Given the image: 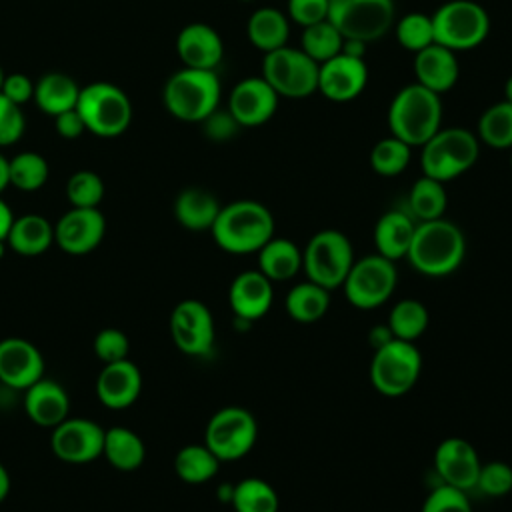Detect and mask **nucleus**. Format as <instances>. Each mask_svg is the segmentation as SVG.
<instances>
[{"label":"nucleus","instance_id":"obj_17","mask_svg":"<svg viewBox=\"0 0 512 512\" xmlns=\"http://www.w3.org/2000/svg\"><path fill=\"white\" fill-rule=\"evenodd\" d=\"M368 84V66L364 58L344 52L326 60L318 68V92L332 102L356 100Z\"/></svg>","mask_w":512,"mask_h":512},{"label":"nucleus","instance_id":"obj_35","mask_svg":"<svg viewBox=\"0 0 512 512\" xmlns=\"http://www.w3.org/2000/svg\"><path fill=\"white\" fill-rule=\"evenodd\" d=\"M448 206L444 182L430 176H420L408 192V212L416 222L442 218Z\"/></svg>","mask_w":512,"mask_h":512},{"label":"nucleus","instance_id":"obj_31","mask_svg":"<svg viewBox=\"0 0 512 512\" xmlns=\"http://www.w3.org/2000/svg\"><path fill=\"white\" fill-rule=\"evenodd\" d=\"M246 34H248V40L252 42V46L264 54L272 52L276 48H282V46H286L288 34H290L288 16L282 10L272 8V6L258 8L248 18Z\"/></svg>","mask_w":512,"mask_h":512},{"label":"nucleus","instance_id":"obj_30","mask_svg":"<svg viewBox=\"0 0 512 512\" xmlns=\"http://www.w3.org/2000/svg\"><path fill=\"white\" fill-rule=\"evenodd\" d=\"M258 270L272 282L292 280L302 270V250L288 238L272 236L258 252Z\"/></svg>","mask_w":512,"mask_h":512},{"label":"nucleus","instance_id":"obj_55","mask_svg":"<svg viewBox=\"0 0 512 512\" xmlns=\"http://www.w3.org/2000/svg\"><path fill=\"white\" fill-rule=\"evenodd\" d=\"M504 100H508V102H512V76L506 80V84H504Z\"/></svg>","mask_w":512,"mask_h":512},{"label":"nucleus","instance_id":"obj_34","mask_svg":"<svg viewBox=\"0 0 512 512\" xmlns=\"http://www.w3.org/2000/svg\"><path fill=\"white\" fill-rule=\"evenodd\" d=\"M220 460L206 444H186L174 456V472L186 484H204L218 474Z\"/></svg>","mask_w":512,"mask_h":512},{"label":"nucleus","instance_id":"obj_10","mask_svg":"<svg viewBox=\"0 0 512 512\" xmlns=\"http://www.w3.org/2000/svg\"><path fill=\"white\" fill-rule=\"evenodd\" d=\"M394 0H328V20L342 38L374 42L394 24Z\"/></svg>","mask_w":512,"mask_h":512},{"label":"nucleus","instance_id":"obj_41","mask_svg":"<svg viewBox=\"0 0 512 512\" xmlns=\"http://www.w3.org/2000/svg\"><path fill=\"white\" fill-rule=\"evenodd\" d=\"M410 156H412V148L400 138L390 134L372 146L368 160H370V168L376 174L390 178L406 170V166L410 164Z\"/></svg>","mask_w":512,"mask_h":512},{"label":"nucleus","instance_id":"obj_18","mask_svg":"<svg viewBox=\"0 0 512 512\" xmlns=\"http://www.w3.org/2000/svg\"><path fill=\"white\" fill-rule=\"evenodd\" d=\"M480 466V456L466 438H444L434 450V470L442 484L460 488L464 492L476 488Z\"/></svg>","mask_w":512,"mask_h":512},{"label":"nucleus","instance_id":"obj_53","mask_svg":"<svg viewBox=\"0 0 512 512\" xmlns=\"http://www.w3.org/2000/svg\"><path fill=\"white\" fill-rule=\"evenodd\" d=\"M8 492H10V474H8V470L4 468V464L0 462V502L6 500Z\"/></svg>","mask_w":512,"mask_h":512},{"label":"nucleus","instance_id":"obj_24","mask_svg":"<svg viewBox=\"0 0 512 512\" xmlns=\"http://www.w3.org/2000/svg\"><path fill=\"white\" fill-rule=\"evenodd\" d=\"M24 412L40 428H54L68 418L70 398L66 388L42 376L38 382L24 390Z\"/></svg>","mask_w":512,"mask_h":512},{"label":"nucleus","instance_id":"obj_49","mask_svg":"<svg viewBox=\"0 0 512 512\" xmlns=\"http://www.w3.org/2000/svg\"><path fill=\"white\" fill-rule=\"evenodd\" d=\"M202 124H204V134L214 142H226L238 132V128H242L236 122V118L230 114V110L228 108L220 110V106L210 116H206Z\"/></svg>","mask_w":512,"mask_h":512},{"label":"nucleus","instance_id":"obj_26","mask_svg":"<svg viewBox=\"0 0 512 512\" xmlns=\"http://www.w3.org/2000/svg\"><path fill=\"white\" fill-rule=\"evenodd\" d=\"M416 220L406 210L384 212L374 226V246L376 254L396 262L406 258L416 230Z\"/></svg>","mask_w":512,"mask_h":512},{"label":"nucleus","instance_id":"obj_45","mask_svg":"<svg viewBox=\"0 0 512 512\" xmlns=\"http://www.w3.org/2000/svg\"><path fill=\"white\" fill-rule=\"evenodd\" d=\"M422 512H474L468 500V492L438 484L422 502Z\"/></svg>","mask_w":512,"mask_h":512},{"label":"nucleus","instance_id":"obj_44","mask_svg":"<svg viewBox=\"0 0 512 512\" xmlns=\"http://www.w3.org/2000/svg\"><path fill=\"white\" fill-rule=\"evenodd\" d=\"M476 490L484 496L500 498L512 492V466L502 460H492L480 466Z\"/></svg>","mask_w":512,"mask_h":512},{"label":"nucleus","instance_id":"obj_56","mask_svg":"<svg viewBox=\"0 0 512 512\" xmlns=\"http://www.w3.org/2000/svg\"><path fill=\"white\" fill-rule=\"evenodd\" d=\"M6 248H8L6 240H0V258H4V254H6Z\"/></svg>","mask_w":512,"mask_h":512},{"label":"nucleus","instance_id":"obj_20","mask_svg":"<svg viewBox=\"0 0 512 512\" xmlns=\"http://www.w3.org/2000/svg\"><path fill=\"white\" fill-rule=\"evenodd\" d=\"M44 356L26 338L0 340V382L14 390H26L44 376Z\"/></svg>","mask_w":512,"mask_h":512},{"label":"nucleus","instance_id":"obj_38","mask_svg":"<svg viewBox=\"0 0 512 512\" xmlns=\"http://www.w3.org/2000/svg\"><path fill=\"white\" fill-rule=\"evenodd\" d=\"M478 140L496 150L512 148V102H496L480 114Z\"/></svg>","mask_w":512,"mask_h":512},{"label":"nucleus","instance_id":"obj_37","mask_svg":"<svg viewBox=\"0 0 512 512\" xmlns=\"http://www.w3.org/2000/svg\"><path fill=\"white\" fill-rule=\"evenodd\" d=\"M230 504L234 512H278L280 498L270 482L264 478H244L232 486Z\"/></svg>","mask_w":512,"mask_h":512},{"label":"nucleus","instance_id":"obj_16","mask_svg":"<svg viewBox=\"0 0 512 512\" xmlns=\"http://www.w3.org/2000/svg\"><path fill=\"white\" fill-rule=\"evenodd\" d=\"M106 234V218L98 208H70L54 224V244L72 256L96 250Z\"/></svg>","mask_w":512,"mask_h":512},{"label":"nucleus","instance_id":"obj_33","mask_svg":"<svg viewBox=\"0 0 512 512\" xmlns=\"http://www.w3.org/2000/svg\"><path fill=\"white\" fill-rule=\"evenodd\" d=\"M330 302V290L306 278L288 290L284 308L294 322L312 324L326 316Z\"/></svg>","mask_w":512,"mask_h":512},{"label":"nucleus","instance_id":"obj_2","mask_svg":"<svg viewBox=\"0 0 512 512\" xmlns=\"http://www.w3.org/2000/svg\"><path fill=\"white\" fill-rule=\"evenodd\" d=\"M210 232L228 254H256L274 236V216L262 202L234 200L220 208Z\"/></svg>","mask_w":512,"mask_h":512},{"label":"nucleus","instance_id":"obj_4","mask_svg":"<svg viewBox=\"0 0 512 512\" xmlns=\"http://www.w3.org/2000/svg\"><path fill=\"white\" fill-rule=\"evenodd\" d=\"M220 80L216 70L180 68L162 90L166 110L182 122H202L220 106Z\"/></svg>","mask_w":512,"mask_h":512},{"label":"nucleus","instance_id":"obj_14","mask_svg":"<svg viewBox=\"0 0 512 512\" xmlns=\"http://www.w3.org/2000/svg\"><path fill=\"white\" fill-rule=\"evenodd\" d=\"M168 328L174 346L186 356H206L214 348V316L210 308L196 298L180 300L174 306Z\"/></svg>","mask_w":512,"mask_h":512},{"label":"nucleus","instance_id":"obj_15","mask_svg":"<svg viewBox=\"0 0 512 512\" xmlns=\"http://www.w3.org/2000/svg\"><path fill=\"white\" fill-rule=\"evenodd\" d=\"M52 452L68 464H88L102 456L104 428L90 418H66L52 428Z\"/></svg>","mask_w":512,"mask_h":512},{"label":"nucleus","instance_id":"obj_25","mask_svg":"<svg viewBox=\"0 0 512 512\" xmlns=\"http://www.w3.org/2000/svg\"><path fill=\"white\" fill-rule=\"evenodd\" d=\"M414 76L416 82L434 94L448 92L460 76L456 52L440 44H430L414 54Z\"/></svg>","mask_w":512,"mask_h":512},{"label":"nucleus","instance_id":"obj_11","mask_svg":"<svg viewBox=\"0 0 512 512\" xmlns=\"http://www.w3.org/2000/svg\"><path fill=\"white\" fill-rule=\"evenodd\" d=\"M258 438L254 414L244 406L216 410L204 430V444L220 462H234L248 456Z\"/></svg>","mask_w":512,"mask_h":512},{"label":"nucleus","instance_id":"obj_42","mask_svg":"<svg viewBox=\"0 0 512 512\" xmlns=\"http://www.w3.org/2000/svg\"><path fill=\"white\" fill-rule=\"evenodd\" d=\"M394 34L404 50L416 54L434 44L432 16L424 12H408L394 24Z\"/></svg>","mask_w":512,"mask_h":512},{"label":"nucleus","instance_id":"obj_47","mask_svg":"<svg viewBox=\"0 0 512 512\" xmlns=\"http://www.w3.org/2000/svg\"><path fill=\"white\" fill-rule=\"evenodd\" d=\"M26 128L22 108L0 92V146L16 144Z\"/></svg>","mask_w":512,"mask_h":512},{"label":"nucleus","instance_id":"obj_43","mask_svg":"<svg viewBox=\"0 0 512 512\" xmlns=\"http://www.w3.org/2000/svg\"><path fill=\"white\" fill-rule=\"evenodd\" d=\"M66 198L74 208H98L104 198V182L92 170H78L66 182Z\"/></svg>","mask_w":512,"mask_h":512},{"label":"nucleus","instance_id":"obj_51","mask_svg":"<svg viewBox=\"0 0 512 512\" xmlns=\"http://www.w3.org/2000/svg\"><path fill=\"white\" fill-rule=\"evenodd\" d=\"M54 126H56L58 136L68 138V140H74V138H78V136H82L86 132V126H84V122H82V118H80L76 108L66 110V112L54 116Z\"/></svg>","mask_w":512,"mask_h":512},{"label":"nucleus","instance_id":"obj_22","mask_svg":"<svg viewBox=\"0 0 512 512\" xmlns=\"http://www.w3.org/2000/svg\"><path fill=\"white\" fill-rule=\"evenodd\" d=\"M142 390V374L132 360H118L104 364L96 378V396L102 406L110 410H124L132 406Z\"/></svg>","mask_w":512,"mask_h":512},{"label":"nucleus","instance_id":"obj_52","mask_svg":"<svg viewBox=\"0 0 512 512\" xmlns=\"http://www.w3.org/2000/svg\"><path fill=\"white\" fill-rule=\"evenodd\" d=\"M12 222H14V214H12L10 206L0 196V240H6Z\"/></svg>","mask_w":512,"mask_h":512},{"label":"nucleus","instance_id":"obj_5","mask_svg":"<svg viewBox=\"0 0 512 512\" xmlns=\"http://www.w3.org/2000/svg\"><path fill=\"white\" fill-rule=\"evenodd\" d=\"M480 154V140L472 130L462 126L440 128L422 144L420 168L424 176L438 182H450L468 172Z\"/></svg>","mask_w":512,"mask_h":512},{"label":"nucleus","instance_id":"obj_50","mask_svg":"<svg viewBox=\"0 0 512 512\" xmlns=\"http://www.w3.org/2000/svg\"><path fill=\"white\" fill-rule=\"evenodd\" d=\"M0 92H2L8 100H12L14 104L22 106V104H26L28 100H32V96H34V82H32L26 74H22V72L6 74Z\"/></svg>","mask_w":512,"mask_h":512},{"label":"nucleus","instance_id":"obj_54","mask_svg":"<svg viewBox=\"0 0 512 512\" xmlns=\"http://www.w3.org/2000/svg\"><path fill=\"white\" fill-rule=\"evenodd\" d=\"M6 186H10V180H8V158L0 154V194L6 190Z\"/></svg>","mask_w":512,"mask_h":512},{"label":"nucleus","instance_id":"obj_7","mask_svg":"<svg viewBox=\"0 0 512 512\" xmlns=\"http://www.w3.org/2000/svg\"><path fill=\"white\" fill-rule=\"evenodd\" d=\"M76 110L86 126L100 138H114L128 130L132 122V102L128 94L112 82H90L80 88Z\"/></svg>","mask_w":512,"mask_h":512},{"label":"nucleus","instance_id":"obj_59","mask_svg":"<svg viewBox=\"0 0 512 512\" xmlns=\"http://www.w3.org/2000/svg\"><path fill=\"white\" fill-rule=\"evenodd\" d=\"M240 2H252V0H240Z\"/></svg>","mask_w":512,"mask_h":512},{"label":"nucleus","instance_id":"obj_23","mask_svg":"<svg viewBox=\"0 0 512 512\" xmlns=\"http://www.w3.org/2000/svg\"><path fill=\"white\" fill-rule=\"evenodd\" d=\"M176 54L186 68L216 70L224 56V42L212 26L192 22L178 32Z\"/></svg>","mask_w":512,"mask_h":512},{"label":"nucleus","instance_id":"obj_58","mask_svg":"<svg viewBox=\"0 0 512 512\" xmlns=\"http://www.w3.org/2000/svg\"><path fill=\"white\" fill-rule=\"evenodd\" d=\"M510 168H512V154H510Z\"/></svg>","mask_w":512,"mask_h":512},{"label":"nucleus","instance_id":"obj_12","mask_svg":"<svg viewBox=\"0 0 512 512\" xmlns=\"http://www.w3.org/2000/svg\"><path fill=\"white\" fill-rule=\"evenodd\" d=\"M398 284L396 264L380 254L354 260L342 288L346 300L358 310H374L386 304Z\"/></svg>","mask_w":512,"mask_h":512},{"label":"nucleus","instance_id":"obj_32","mask_svg":"<svg viewBox=\"0 0 512 512\" xmlns=\"http://www.w3.org/2000/svg\"><path fill=\"white\" fill-rule=\"evenodd\" d=\"M102 456L112 468L120 472H132L142 466L146 458V446L134 430L124 426H112L104 430Z\"/></svg>","mask_w":512,"mask_h":512},{"label":"nucleus","instance_id":"obj_36","mask_svg":"<svg viewBox=\"0 0 512 512\" xmlns=\"http://www.w3.org/2000/svg\"><path fill=\"white\" fill-rule=\"evenodd\" d=\"M428 324H430L428 308L424 302L416 298L398 300L392 306L386 322L392 338L406 340V342H416L428 330Z\"/></svg>","mask_w":512,"mask_h":512},{"label":"nucleus","instance_id":"obj_27","mask_svg":"<svg viewBox=\"0 0 512 512\" xmlns=\"http://www.w3.org/2000/svg\"><path fill=\"white\" fill-rule=\"evenodd\" d=\"M222 204L218 198L198 186H190L178 192L174 200V218L178 224L192 232H204L210 230Z\"/></svg>","mask_w":512,"mask_h":512},{"label":"nucleus","instance_id":"obj_40","mask_svg":"<svg viewBox=\"0 0 512 512\" xmlns=\"http://www.w3.org/2000/svg\"><path fill=\"white\" fill-rule=\"evenodd\" d=\"M50 176V166L46 158L38 152H20L8 160V180L10 186L22 192L40 190Z\"/></svg>","mask_w":512,"mask_h":512},{"label":"nucleus","instance_id":"obj_9","mask_svg":"<svg viewBox=\"0 0 512 512\" xmlns=\"http://www.w3.org/2000/svg\"><path fill=\"white\" fill-rule=\"evenodd\" d=\"M434 42L464 52L480 46L490 34V16L474 0H448L434 14Z\"/></svg>","mask_w":512,"mask_h":512},{"label":"nucleus","instance_id":"obj_29","mask_svg":"<svg viewBox=\"0 0 512 512\" xmlns=\"http://www.w3.org/2000/svg\"><path fill=\"white\" fill-rule=\"evenodd\" d=\"M78 94L80 86L72 76L64 72H48L34 82L32 98L44 114L54 118L66 110L76 108Z\"/></svg>","mask_w":512,"mask_h":512},{"label":"nucleus","instance_id":"obj_39","mask_svg":"<svg viewBox=\"0 0 512 512\" xmlns=\"http://www.w3.org/2000/svg\"><path fill=\"white\" fill-rule=\"evenodd\" d=\"M342 44H344L342 34L336 30V26L328 18L306 26L300 36V50L318 64L340 54Z\"/></svg>","mask_w":512,"mask_h":512},{"label":"nucleus","instance_id":"obj_6","mask_svg":"<svg viewBox=\"0 0 512 512\" xmlns=\"http://www.w3.org/2000/svg\"><path fill=\"white\" fill-rule=\"evenodd\" d=\"M422 374V354L414 342L390 338L374 348L368 376L372 388L386 398L408 394Z\"/></svg>","mask_w":512,"mask_h":512},{"label":"nucleus","instance_id":"obj_8","mask_svg":"<svg viewBox=\"0 0 512 512\" xmlns=\"http://www.w3.org/2000/svg\"><path fill=\"white\" fill-rule=\"evenodd\" d=\"M350 238L334 228L318 230L302 250V270L308 280L328 288H340L354 264Z\"/></svg>","mask_w":512,"mask_h":512},{"label":"nucleus","instance_id":"obj_3","mask_svg":"<svg viewBox=\"0 0 512 512\" xmlns=\"http://www.w3.org/2000/svg\"><path fill=\"white\" fill-rule=\"evenodd\" d=\"M442 124V102L432 90L418 82L396 92L388 108L390 134L410 148L426 144Z\"/></svg>","mask_w":512,"mask_h":512},{"label":"nucleus","instance_id":"obj_28","mask_svg":"<svg viewBox=\"0 0 512 512\" xmlns=\"http://www.w3.org/2000/svg\"><path fill=\"white\" fill-rule=\"evenodd\" d=\"M6 244L20 256H40L54 244V224L42 214L14 216Z\"/></svg>","mask_w":512,"mask_h":512},{"label":"nucleus","instance_id":"obj_13","mask_svg":"<svg viewBox=\"0 0 512 512\" xmlns=\"http://www.w3.org/2000/svg\"><path fill=\"white\" fill-rule=\"evenodd\" d=\"M318 68L300 48H276L264 54L262 78L280 98H308L318 92Z\"/></svg>","mask_w":512,"mask_h":512},{"label":"nucleus","instance_id":"obj_46","mask_svg":"<svg viewBox=\"0 0 512 512\" xmlns=\"http://www.w3.org/2000/svg\"><path fill=\"white\" fill-rule=\"evenodd\" d=\"M92 348L102 364L126 360L130 354V338L120 328H102L94 336Z\"/></svg>","mask_w":512,"mask_h":512},{"label":"nucleus","instance_id":"obj_57","mask_svg":"<svg viewBox=\"0 0 512 512\" xmlns=\"http://www.w3.org/2000/svg\"><path fill=\"white\" fill-rule=\"evenodd\" d=\"M4 76H6V74H4V70H2V66H0V88H2V82H4Z\"/></svg>","mask_w":512,"mask_h":512},{"label":"nucleus","instance_id":"obj_48","mask_svg":"<svg viewBox=\"0 0 512 512\" xmlns=\"http://www.w3.org/2000/svg\"><path fill=\"white\" fill-rule=\"evenodd\" d=\"M288 16L302 28L328 18V0H288Z\"/></svg>","mask_w":512,"mask_h":512},{"label":"nucleus","instance_id":"obj_19","mask_svg":"<svg viewBox=\"0 0 512 512\" xmlns=\"http://www.w3.org/2000/svg\"><path fill=\"white\" fill-rule=\"evenodd\" d=\"M280 96L262 76L242 78L228 96V110L242 128H254L268 122Z\"/></svg>","mask_w":512,"mask_h":512},{"label":"nucleus","instance_id":"obj_1","mask_svg":"<svg viewBox=\"0 0 512 512\" xmlns=\"http://www.w3.org/2000/svg\"><path fill=\"white\" fill-rule=\"evenodd\" d=\"M466 256L464 232L450 220L418 222L408 248L410 266L430 278H442L460 268Z\"/></svg>","mask_w":512,"mask_h":512},{"label":"nucleus","instance_id":"obj_21","mask_svg":"<svg viewBox=\"0 0 512 512\" xmlns=\"http://www.w3.org/2000/svg\"><path fill=\"white\" fill-rule=\"evenodd\" d=\"M274 302V282L258 268L240 272L228 290V304L238 320L254 322L264 318Z\"/></svg>","mask_w":512,"mask_h":512}]
</instances>
